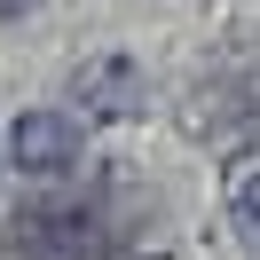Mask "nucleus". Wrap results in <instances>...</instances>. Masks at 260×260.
Masks as SVG:
<instances>
[{
  "instance_id": "nucleus-1",
  "label": "nucleus",
  "mask_w": 260,
  "mask_h": 260,
  "mask_svg": "<svg viewBox=\"0 0 260 260\" xmlns=\"http://www.w3.org/2000/svg\"><path fill=\"white\" fill-rule=\"evenodd\" d=\"M8 158H16L24 174H63V166L79 158V126L55 118V111H32V118H16V134H8Z\"/></svg>"
},
{
  "instance_id": "nucleus-2",
  "label": "nucleus",
  "mask_w": 260,
  "mask_h": 260,
  "mask_svg": "<svg viewBox=\"0 0 260 260\" xmlns=\"http://www.w3.org/2000/svg\"><path fill=\"white\" fill-rule=\"evenodd\" d=\"M79 95L95 103V111H126V103H134V71H126V63H118V71H87Z\"/></svg>"
}]
</instances>
